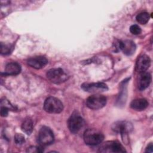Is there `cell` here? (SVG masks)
<instances>
[{
  "instance_id": "obj_2",
  "label": "cell",
  "mask_w": 153,
  "mask_h": 153,
  "mask_svg": "<svg viewBox=\"0 0 153 153\" xmlns=\"http://www.w3.org/2000/svg\"><path fill=\"white\" fill-rule=\"evenodd\" d=\"M44 109L48 113L59 114L63 111V105L59 99L49 97L44 102Z\"/></svg>"
},
{
  "instance_id": "obj_6",
  "label": "cell",
  "mask_w": 153,
  "mask_h": 153,
  "mask_svg": "<svg viewBox=\"0 0 153 153\" xmlns=\"http://www.w3.org/2000/svg\"><path fill=\"white\" fill-rule=\"evenodd\" d=\"M54 139L52 130L48 127H42L38 134V141L41 146H47L51 144Z\"/></svg>"
},
{
  "instance_id": "obj_23",
  "label": "cell",
  "mask_w": 153,
  "mask_h": 153,
  "mask_svg": "<svg viewBox=\"0 0 153 153\" xmlns=\"http://www.w3.org/2000/svg\"><path fill=\"white\" fill-rule=\"evenodd\" d=\"M153 146H152V144L151 143L149 145H148V146L146 147V150H145V152H152V151H153Z\"/></svg>"
},
{
  "instance_id": "obj_21",
  "label": "cell",
  "mask_w": 153,
  "mask_h": 153,
  "mask_svg": "<svg viewBox=\"0 0 153 153\" xmlns=\"http://www.w3.org/2000/svg\"><path fill=\"white\" fill-rule=\"evenodd\" d=\"M27 152H41L43 151V149L41 147H38V146H32L30 148H28Z\"/></svg>"
},
{
  "instance_id": "obj_7",
  "label": "cell",
  "mask_w": 153,
  "mask_h": 153,
  "mask_svg": "<svg viewBox=\"0 0 153 153\" xmlns=\"http://www.w3.org/2000/svg\"><path fill=\"white\" fill-rule=\"evenodd\" d=\"M106 103V98L101 94H93L88 97L86 100V104L88 108L91 109H99L105 106Z\"/></svg>"
},
{
  "instance_id": "obj_18",
  "label": "cell",
  "mask_w": 153,
  "mask_h": 153,
  "mask_svg": "<svg viewBox=\"0 0 153 153\" xmlns=\"http://www.w3.org/2000/svg\"><path fill=\"white\" fill-rule=\"evenodd\" d=\"M12 46L10 44L1 43V53L2 54H8L10 53L12 50Z\"/></svg>"
},
{
  "instance_id": "obj_15",
  "label": "cell",
  "mask_w": 153,
  "mask_h": 153,
  "mask_svg": "<svg viewBox=\"0 0 153 153\" xmlns=\"http://www.w3.org/2000/svg\"><path fill=\"white\" fill-rule=\"evenodd\" d=\"M136 50V45L133 42L130 40H126L123 41V46L121 51L123 53L127 55L130 56L133 54Z\"/></svg>"
},
{
  "instance_id": "obj_5",
  "label": "cell",
  "mask_w": 153,
  "mask_h": 153,
  "mask_svg": "<svg viewBox=\"0 0 153 153\" xmlns=\"http://www.w3.org/2000/svg\"><path fill=\"white\" fill-rule=\"evenodd\" d=\"M98 152L119 153L124 152H126V150L123 146L117 141H107L100 146Z\"/></svg>"
},
{
  "instance_id": "obj_12",
  "label": "cell",
  "mask_w": 153,
  "mask_h": 153,
  "mask_svg": "<svg viewBox=\"0 0 153 153\" xmlns=\"http://www.w3.org/2000/svg\"><path fill=\"white\" fill-rule=\"evenodd\" d=\"M151 81V76L149 73L144 72L140 73L139 77L138 88L140 90L146 89L150 84Z\"/></svg>"
},
{
  "instance_id": "obj_9",
  "label": "cell",
  "mask_w": 153,
  "mask_h": 153,
  "mask_svg": "<svg viewBox=\"0 0 153 153\" xmlns=\"http://www.w3.org/2000/svg\"><path fill=\"white\" fill-rule=\"evenodd\" d=\"M133 128L132 124L127 121H120L114 123L112 126V129L116 133H120L123 137Z\"/></svg>"
},
{
  "instance_id": "obj_3",
  "label": "cell",
  "mask_w": 153,
  "mask_h": 153,
  "mask_svg": "<svg viewBox=\"0 0 153 153\" xmlns=\"http://www.w3.org/2000/svg\"><path fill=\"white\" fill-rule=\"evenodd\" d=\"M84 120L77 112H74L68 121L69 130L72 133H77L84 126Z\"/></svg>"
},
{
  "instance_id": "obj_8",
  "label": "cell",
  "mask_w": 153,
  "mask_h": 153,
  "mask_svg": "<svg viewBox=\"0 0 153 153\" xmlns=\"http://www.w3.org/2000/svg\"><path fill=\"white\" fill-rule=\"evenodd\" d=\"M81 88L85 91L94 93H99L108 89L107 85L103 82L84 83L82 84Z\"/></svg>"
},
{
  "instance_id": "obj_17",
  "label": "cell",
  "mask_w": 153,
  "mask_h": 153,
  "mask_svg": "<svg viewBox=\"0 0 153 153\" xmlns=\"http://www.w3.org/2000/svg\"><path fill=\"white\" fill-rule=\"evenodd\" d=\"M137 22L142 25L146 24L149 19V14L148 13H141L139 14L136 18Z\"/></svg>"
},
{
  "instance_id": "obj_16",
  "label": "cell",
  "mask_w": 153,
  "mask_h": 153,
  "mask_svg": "<svg viewBox=\"0 0 153 153\" xmlns=\"http://www.w3.org/2000/svg\"><path fill=\"white\" fill-rule=\"evenodd\" d=\"M22 129L26 134H31L33 130V122L30 118H27L24 120L22 124Z\"/></svg>"
},
{
  "instance_id": "obj_10",
  "label": "cell",
  "mask_w": 153,
  "mask_h": 153,
  "mask_svg": "<svg viewBox=\"0 0 153 153\" xmlns=\"http://www.w3.org/2000/svg\"><path fill=\"white\" fill-rule=\"evenodd\" d=\"M48 63V60L44 56H36L30 58L27 60V64L36 69H39L44 68Z\"/></svg>"
},
{
  "instance_id": "obj_1",
  "label": "cell",
  "mask_w": 153,
  "mask_h": 153,
  "mask_svg": "<svg viewBox=\"0 0 153 153\" xmlns=\"http://www.w3.org/2000/svg\"><path fill=\"white\" fill-rule=\"evenodd\" d=\"M104 139L103 134L96 129H87L84 133V140L87 145L94 146L102 142Z\"/></svg>"
},
{
  "instance_id": "obj_11",
  "label": "cell",
  "mask_w": 153,
  "mask_h": 153,
  "mask_svg": "<svg viewBox=\"0 0 153 153\" xmlns=\"http://www.w3.org/2000/svg\"><path fill=\"white\" fill-rule=\"evenodd\" d=\"M151 64V60L146 55H142L139 57L136 63V69L137 72L142 73L146 72Z\"/></svg>"
},
{
  "instance_id": "obj_14",
  "label": "cell",
  "mask_w": 153,
  "mask_h": 153,
  "mask_svg": "<svg viewBox=\"0 0 153 153\" xmlns=\"http://www.w3.org/2000/svg\"><path fill=\"white\" fill-rule=\"evenodd\" d=\"M148 106V102L145 99H137L133 100L130 104L132 109L136 111H142L145 109Z\"/></svg>"
},
{
  "instance_id": "obj_13",
  "label": "cell",
  "mask_w": 153,
  "mask_h": 153,
  "mask_svg": "<svg viewBox=\"0 0 153 153\" xmlns=\"http://www.w3.org/2000/svg\"><path fill=\"white\" fill-rule=\"evenodd\" d=\"M21 71V66L17 62L8 63L5 69V74L7 75H16Z\"/></svg>"
},
{
  "instance_id": "obj_24",
  "label": "cell",
  "mask_w": 153,
  "mask_h": 153,
  "mask_svg": "<svg viewBox=\"0 0 153 153\" xmlns=\"http://www.w3.org/2000/svg\"><path fill=\"white\" fill-rule=\"evenodd\" d=\"M4 102V103H5V104H4V105H6V103H5V101L4 100H3ZM7 104H8V105H10V104H9V103H8H8H7ZM1 106H3V105H1ZM5 106V107H7V108H8V109H9V108H11V109H13V108L12 107V106Z\"/></svg>"
},
{
  "instance_id": "obj_20",
  "label": "cell",
  "mask_w": 153,
  "mask_h": 153,
  "mask_svg": "<svg viewBox=\"0 0 153 153\" xmlns=\"http://www.w3.org/2000/svg\"><path fill=\"white\" fill-rule=\"evenodd\" d=\"M130 31L133 35H139L141 33L142 30L140 26L137 25H133L130 26Z\"/></svg>"
},
{
  "instance_id": "obj_22",
  "label": "cell",
  "mask_w": 153,
  "mask_h": 153,
  "mask_svg": "<svg viewBox=\"0 0 153 153\" xmlns=\"http://www.w3.org/2000/svg\"><path fill=\"white\" fill-rule=\"evenodd\" d=\"M8 108L4 106H1V115L2 117H6L8 115Z\"/></svg>"
},
{
  "instance_id": "obj_4",
  "label": "cell",
  "mask_w": 153,
  "mask_h": 153,
  "mask_svg": "<svg viewBox=\"0 0 153 153\" xmlns=\"http://www.w3.org/2000/svg\"><path fill=\"white\" fill-rule=\"evenodd\" d=\"M47 78L52 82L60 84L68 79L67 73L62 68L51 69L47 72Z\"/></svg>"
},
{
  "instance_id": "obj_19",
  "label": "cell",
  "mask_w": 153,
  "mask_h": 153,
  "mask_svg": "<svg viewBox=\"0 0 153 153\" xmlns=\"http://www.w3.org/2000/svg\"><path fill=\"white\" fill-rule=\"evenodd\" d=\"M14 141L17 145H22L25 142V137L20 133H16L14 136Z\"/></svg>"
}]
</instances>
